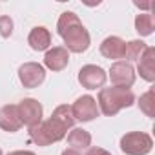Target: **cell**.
Here are the masks:
<instances>
[{"mask_svg": "<svg viewBox=\"0 0 155 155\" xmlns=\"http://www.w3.org/2000/svg\"><path fill=\"white\" fill-rule=\"evenodd\" d=\"M13 33V20L9 17H0V35H2L4 38H9Z\"/></svg>", "mask_w": 155, "mask_h": 155, "instance_id": "d6986e66", "label": "cell"}, {"mask_svg": "<svg viewBox=\"0 0 155 155\" xmlns=\"http://www.w3.org/2000/svg\"><path fill=\"white\" fill-rule=\"evenodd\" d=\"M17 110H18V117L22 120V124H26L28 128L31 126H37L42 122V104L35 99H24L17 104Z\"/></svg>", "mask_w": 155, "mask_h": 155, "instance_id": "ba28073f", "label": "cell"}, {"mask_svg": "<svg viewBox=\"0 0 155 155\" xmlns=\"http://www.w3.org/2000/svg\"><path fill=\"white\" fill-rule=\"evenodd\" d=\"M0 155H2V148H0Z\"/></svg>", "mask_w": 155, "mask_h": 155, "instance_id": "603a6c76", "label": "cell"}, {"mask_svg": "<svg viewBox=\"0 0 155 155\" xmlns=\"http://www.w3.org/2000/svg\"><path fill=\"white\" fill-rule=\"evenodd\" d=\"M106 79H108L106 71H104L101 66H95V64L82 66L81 71H79V82H81L82 88H86V90L102 88L104 82H106Z\"/></svg>", "mask_w": 155, "mask_h": 155, "instance_id": "9c48e42d", "label": "cell"}, {"mask_svg": "<svg viewBox=\"0 0 155 155\" xmlns=\"http://www.w3.org/2000/svg\"><path fill=\"white\" fill-rule=\"evenodd\" d=\"M0 128L8 133H15L22 128V120L18 117L17 104H8L0 108Z\"/></svg>", "mask_w": 155, "mask_h": 155, "instance_id": "8fae6325", "label": "cell"}, {"mask_svg": "<svg viewBox=\"0 0 155 155\" xmlns=\"http://www.w3.org/2000/svg\"><path fill=\"white\" fill-rule=\"evenodd\" d=\"M124 51H126V42L120 37H108L101 44L102 57H106L110 60H120V58H124Z\"/></svg>", "mask_w": 155, "mask_h": 155, "instance_id": "7c38bea8", "label": "cell"}, {"mask_svg": "<svg viewBox=\"0 0 155 155\" xmlns=\"http://www.w3.org/2000/svg\"><path fill=\"white\" fill-rule=\"evenodd\" d=\"M57 33L64 38V48L68 51H73V53H84L88 48H90V33L88 29L82 26V22L79 20L73 11H66L58 17V22H57Z\"/></svg>", "mask_w": 155, "mask_h": 155, "instance_id": "7a4b0ae2", "label": "cell"}, {"mask_svg": "<svg viewBox=\"0 0 155 155\" xmlns=\"http://www.w3.org/2000/svg\"><path fill=\"white\" fill-rule=\"evenodd\" d=\"M28 44L35 49V51H46L49 46H51V33L42 28V26H37L29 31V37H28Z\"/></svg>", "mask_w": 155, "mask_h": 155, "instance_id": "5bb4252c", "label": "cell"}, {"mask_svg": "<svg viewBox=\"0 0 155 155\" xmlns=\"http://www.w3.org/2000/svg\"><path fill=\"white\" fill-rule=\"evenodd\" d=\"M135 102V95L130 88H102L99 91V111H102L106 117H113L117 115L120 110L130 108Z\"/></svg>", "mask_w": 155, "mask_h": 155, "instance_id": "3957f363", "label": "cell"}, {"mask_svg": "<svg viewBox=\"0 0 155 155\" xmlns=\"http://www.w3.org/2000/svg\"><path fill=\"white\" fill-rule=\"evenodd\" d=\"M153 148V140L144 131H130L120 139V150L126 155H148Z\"/></svg>", "mask_w": 155, "mask_h": 155, "instance_id": "277c9868", "label": "cell"}, {"mask_svg": "<svg viewBox=\"0 0 155 155\" xmlns=\"http://www.w3.org/2000/svg\"><path fill=\"white\" fill-rule=\"evenodd\" d=\"M68 144L73 150H77V151H79V150H88L91 146V135L84 128H75L68 135Z\"/></svg>", "mask_w": 155, "mask_h": 155, "instance_id": "9a60e30c", "label": "cell"}, {"mask_svg": "<svg viewBox=\"0 0 155 155\" xmlns=\"http://www.w3.org/2000/svg\"><path fill=\"white\" fill-rule=\"evenodd\" d=\"M8 155H35L33 151H28V150H17V151H9Z\"/></svg>", "mask_w": 155, "mask_h": 155, "instance_id": "44dd1931", "label": "cell"}, {"mask_svg": "<svg viewBox=\"0 0 155 155\" xmlns=\"http://www.w3.org/2000/svg\"><path fill=\"white\" fill-rule=\"evenodd\" d=\"M69 62V51L64 46H57L53 49H48L44 55V66L51 71H62Z\"/></svg>", "mask_w": 155, "mask_h": 155, "instance_id": "30bf717a", "label": "cell"}, {"mask_svg": "<svg viewBox=\"0 0 155 155\" xmlns=\"http://www.w3.org/2000/svg\"><path fill=\"white\" fill-rule=\"evenodd\" d=\"M137 69H139V73L144 81H148V82L155 81V49L153 48H150V46L146 48V51L139 58Z\"/></svg>", "mask_w": 155, "mask_h": 155, "instance_id": "4fadbf2b", "label": "cell"}, {"mask_svg": "<svg viewBox=\"0 0 155 155\" xmlns=\"http://www.w3.org/2000/svg\"><path fill=\"white\" fill-rule=\"evenodd\" d=\"M153 28H155V20H153L151 13H140V15H137V18H135V31L140 37L151 35Z\"/></svg>", "mask_w": 155, "mask_h": 155, "instance_id": "2e32d148", "label": "cell"}, {"mask_svg": "<svg viewBox=\"0 0 155 155\" xmlns=\"http://www.w3.org/2000/svg\"><path fill=\"white\" fill-rule=\"evenodd\" d=\"M18 79L24 88H38L46 79V69L38 62H26L18 68Z\"/></svg>", "mask_w": 155, "mask_h": 155, "instance_id": "52a82bcc", "label": "cell"}, {"mask_svg": "<svg viewBox=\"0 0 155 155\" xmlns=\"http://www.w3.org/2000/svg\"><path fill=\"white\" fill-rule=\"evenodd\" d=\"M62 155H81L77 150H73V148H68V150H64L62 151Z\"/></svg>", "mask_w": 155, "mask_h": 155, "instance_id": "7402d4cb", "label": "cell"}, {"mask_svg": "<svg viewBox=\"0 0 155 155\" xmlns=\"http://www.w3.org/2000/svg\"><path fill=\"white\" fill-rule=\"evenodd\" d=\"M110 81L117 88H130L135 82V68L131 62L126 60H117L110 68Z\"/></svg>", "mask_w": 155, "mask_h": 155, "instance_id": "5b68a950", "label": "cell"}, {"mask_svg": "<svg viewBox=\"0 0 155 155\" xmlns=\"http://www.w3.org/2000/svg\"><path fill=\"white\" fill-rule=\"evenodd\" d=\"M71 113H73L75 120H79V122H90V120H93V119L99 117L97 101L91 95H82V97H79L73 102Z\"/></svg>", "mask_w": 155, "mask_h": 155, "instance_id": "8992f818", "label": "cell"}, {"mask_svg": "<svg viewBox=\"0 0 155 155\" xmlns=\"http://www.w3.org/2000/svg\"><path fill=\"white\" fill-rule=\"evenodd\" d=\"M75 124L73 113H71V106L68 104H60L55 108V111L51 113V117L37 126L29 128V139L37 144V146H49L53 142H58L66 137L68 130H71Z\"/></svg>", "mask_w": 155, "mask_h": 155, "instance_id": "6da1fadb", "label": "cell"}, {"mask_svg": "<svg viewBox=\"0 0 155 155\" xmlns=\"http://www.w3.org/2000/svg\"><path fill=\"white\" fill-rule=\"evenodd\" d=\"M139 108H140V111H142L146 117H150V119L155 117V99H153V90H150V91H146L144 95H140V99H139Z\"/></svg>", "mask_w": 155, "mask_h": 155, "instance_id": "ac0fdd59", "label": "cell"}, {"mask_svg": "<svg viewBox=\"0 0 155 155\" xmlns=\"http://www.w3.org/2000/svg\"><path fill=\"white\" fill-rule=\"evenodd\" d=\"M146 44L142 42V40H131V42H128L126 44V51H124V58H128L126 62H130V60H139L140 57H142V53L146 51Z\"/></svg>", "mask_w": 155, "mask_h": 155, "instance_id": "e0dca14e", "label": "cell"}, {"mask_svg": "<svg viewBox=\"0 0 155 155\" xmlns=\"http://www.w3.org/2000/svg\"><path fill=\"white\" fill-rule=\"evenodd\" d=\"M86 155H111L110 151H106L104 148H97V146H93V148H90L88 150V153Z\"/></svg>", "mask_w": 155, "mask_h": 155, "instance_id": "ffe728a7", "label": "cell"}]
</instances>
